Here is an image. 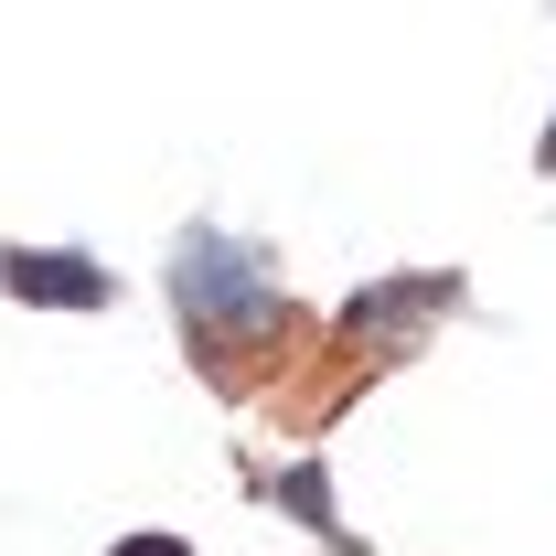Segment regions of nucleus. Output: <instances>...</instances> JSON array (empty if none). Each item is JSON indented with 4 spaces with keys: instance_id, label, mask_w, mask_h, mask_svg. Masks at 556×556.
I'll return each instance as SVG.
<instances>
[{
    "instance_id": "1",
    "label": "nucleus",
    "mask_w": 556,
    "mask_h": 556,
    "mask_svg": "<svg viewBox=\"0 0 556 556\" xmlns=\"http://www.w3.org/2000/svg\"><path fill=\"white\" fill-rule=\"evenodd\" d=\"M182 300H204V311H257L268 289H257V268H247L225 236H193V247H182Z\"/></svg>"
},
{
    "instance_id": "2",
    "label": "nucleus",
    "mask_w": 556,
    "mask_h": 556,
    "mask_svg": "<svg viewBox=\"0 0 556 556\" xmlns=\"http://www.w3.org/2000/svg\"><path fill=\"white\" fill-rule=\"evenodd\" d=\"M0 278H11L22 300H54V311H97V300H108V268H86L65 247H54V257H11Z\"/></svg>"
},
{
    "instance_id": "3",
    "label": "nucleus",
    "mask_w": 556,
    "mask_h": 556,
    "mask_svg": "<svg viewBox=\"0 0 556 556\" xmlns=\"http://www.w3.org/2000/svg\"><path fill=\"white\" fill-rule=\"evenodd\" d=\"M118 556H193V546H172V535H129Z\"/></svg>"
},
{
    "instance_id": "4",
    "label": "nucleus",
    "mask_w": 556,
    "mask_h": 556,
    "mask_svg": "<svg viewBox=\"0 0 556 556\" xmlns=\"http://www.w3.org/2000/svg\"><path fill=\"white\" fill-rule=\"evenodd\" d=\"M546 161H556V139H546Z\"/></svg>"
}]
</instances>
